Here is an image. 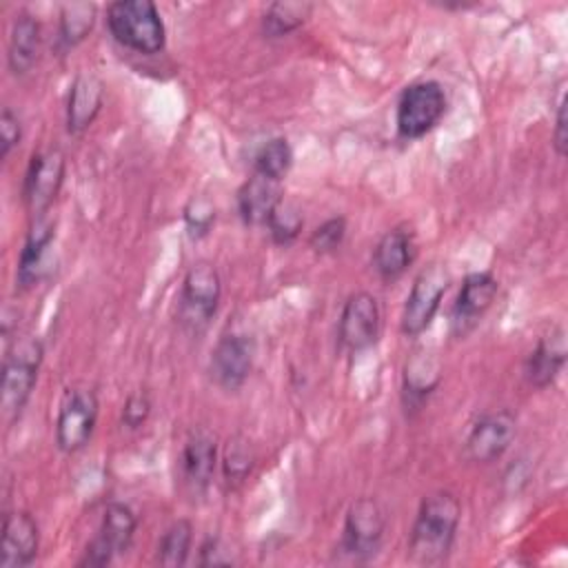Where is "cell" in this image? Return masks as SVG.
<instances>
[{
    "label": "cell",
    "mask_w": 568,
    "mask_h": 568,
    "mask_svg": "<svg viewBox=\"0 0 568 568\" xmlns=\"http://www.w3.org/2000/svg\"><path fill=\"white\" fill-rule=\"evenodd\" d=\"M462 519V504L450 490H435L419 504L410 528L408 550L419 564H439L448 557Z\"/></svg>",
    "instance_id": "6da1fadb"
},
{
    "label": "cell",
    "mask_w": 568,
    "mask_h": 568,
    "mask_svg": "<svg viewBox=\"0 0 568 568\" xmlns=\"http://www.w3.org/2000/svg\"><path fill=\"white\" fill-rule=\"evenodd\" d=\"M106 27L111 36L126 49L153 55L166 44L162 16L151 0H115L106 7Z\"/></svg>",
    "instance_id": "7a4b0ae2"
},
{
    "label": "cell",
    "mask_w": 568,
    "mask_h": 568,
    "mask_svg": "<svg viewBox=\"0 0 568 568\" xmlns=\"http://www.w3.org/2000/svg\"><path fill=\"white\" fill-rule=\"evenodd\" d=\"M44 348L33 335L16 337L4 353L2 362V386H0V408L2 417L11 424L31 397L42 366Z\"/></svg>",
    "instance_id": "3957f363"
},
{
    "label": "cell",
    "mask_w": 568,
    "mask_h": 568,
    "mask_svg": "<svg viewBox=\"0 0 568 568\" xmlns=\"http://www.w3.org/2000/svg\"><path fill=\"white\" fill-rule=\"evenodd\" d=\"M220 297H222V280L217 268L211 262H195L182 280L180 306H178L180 324L191 333L204 331L213 320V315L217 313Z\"/></svg>",
    "instance_id": "277c9868"
},
{
    "label": "cell",
    "mask_w": 568,
    "mask_h": 568,
    "mask_svg": "<svg viewBox=\"0 0 568 568\" xmlns=\"http://www.w3.org/2000/svg\"><path fill=\"white\" fill-rule=\"evenodd\" d=\"M446 113V93L439 82L422 80L404 89L397 102V133L417 140L433 131Z\"/></svg>",
    "instance_id": "5b68a950"
},
{
    "label": "cell",
    "mask_w": 568,
    "mask_h": 568,
    "mask_svg": "<svg viewBox=\"0 0 568 568\" xmlns=\"http://www.w3.org/2000/svg\"><path fill=\"white\" fill-rule=\"evenodd\" d=\"M98 395L89 386L67 388L58 417H55V444L62 453L73 455L82 450L98 424Z\"/></svg>",
    "instance_id": "8992f818"
},
{
    "label": "cell",
    "mask_w": 568,
    "mask_h": 568,
    "mask_svg": "<svg viewBox=\"0 0 568 568\" xmlns=\"http://www.w3.org/2000/svg\"><path fill=\"white\" fill-rule=\"evenodd\" d=\"M448 284H450V275L442 264H428L417 273L410 286V293L406 297L402 322H399V328L406 337H417L430 326L448 291Z\"/></svg>",
    "instance_id": "52a82bcc"
},
{
    "label": "cell",
    "mask_w": 568,
    "mask_h": 568,
    "mask_svg": "<svg viewBox=\"0 0 568 568\" xmlns=\"http://www.w3.org/2000/svg\"><path fill=\"white\" fill-rule=\"evenodd\" d=\"M384 530L386 513L382 504L375 497H359L346 510L339 548L351 559L366 561L379 550Z\"/></svg>",
    "instance_id": "ba28073f"
},
{
    "label": "cell",
    "mask_w": 568,
    "mask_h": 568,
    "mask_svg": "<svg viewBox=\"0 0 568 568\" xmlns=\"http://www.w3.org/2000/svg\"><path fill=\"white\" fill-rule=\"evenodd\" d=\"M135 528L138 517L131 506L122 501L109 504L102 515L100 530L87 546L80 566H106L115 555H124L133 544Z\"/></svg>",
    "instance_id": "9c48e42d"
},
{
    "label": "cell",
    "mask_w": 568,
    "mask_h": 568,
    "mask_svg": "<svg viewBox=\"0 0 568 568\" xmlns=\"http://www.w3.org/2000/svg\"><path fill=\"white\" fill-rule=\"evenodd\" d=\"M382 331V313L377 297L357 291L346 297L342 313H339V324H337V337L342 348L348 353H362L371 348Z\"/></svg>",
    "instance_id": "30bf717a"
},
{
    "label": "cell",
    "mask_w": 568,
    "mask_h": 568,
    "mask_svg": "<svg viewBox=\"0 0 568 568\" xmlns=\"http://www.w3.org/2000/svg\"><path fill=\"white\" fill-rule=\"evenodd\" d=\"M64 166L67 162L60 149H47L31 158L22 186V197L31 217L44 215L58 197L64 182Z\"/></svg>",
    "instance_id": "8fae6325"
},
{
    "label": "cell",
    "mask_w": 568,
    "mask_h": 568,
    "mask_svg": "<svg viewBox=\"0 0 568 568\" xmlns=\"http://www.w3.org/2000/svg\"><path fill=\"white\" fill-rule=\"evenodd\" d=\"M255 362V342L246 333H226L211 351V377L224 390H237Z\"/></svg>",
    "instance_id": "7c38bea8"
},
{
    "label": "cell",
    "mask_w": 568,
    "mask_h": 568,
    "mask_svg": "<svg viewBox=\"0 0 568 568\" xmlns=\"http://www.w3.org/2000/svg\"><path fill=\"white\" fill-rule=\"evenodd\" d=\"M217 464V442L206 428H193L180 448L178 468L184 488L191 495H204L211 486Z\"/></svg>",
    "instance_id": "4fadbf2b"
},
{
    "label": "cell",
    "mask_w": 568,
    "mask_h": 568,
    "mask_svg": "<svg viewBox=\"0 0 568 568\" xmlns=\"http://www.w3.org/2000/svg\"><path fill=\"white\" fill-rule=\"evenodd\" d=\"M497 291L499 282L490 271H477L466 275L450 313V326L455 337L468 335L479 324V320L493 306Z\"/></svg>",
    "instance_id": "5bb4252c"
},
{
    "label": "cell",
    "mask_w": 568,
    "mask_h": 568,
    "mask_svg": "<svg viewBox=\"0 0 568 568\" xmlns=\"http://www.w3.org/2000/svg\"><path fill=\"white\" fill-rule=\"evenodd\" d=\"M515 433L517 419L510 410H488L473 424L466 437V453L477 464H490L508 450Z\"/></svg>",
    "instance_id": "9a60e30c"
},
{
    "label": "cell",
    "mask_w": 568,
    "mask_h": 568,
    "mask_svg": "<svg viewBox=\"0 0 568 568\" xmlns=\"http://www.w3.org/2000/svg\"><path fill=\"white\" fill-rule=\"evenodd\" d=\"M53 242H55V222L47 213L33 217L18 257L16 280L20 288H31L47 277L51 268L49 253Z\"/></svg>",
    "instance_id": "2e32d148"
},
{
    "label": "cell",
    "mask_w": 568,
    "mask_h": 568,
    "mask_svg": "<svg viewBox=\"0 0 568 568\" xmlns=\"http://www.w3.org/2000/svg\"><path fill=\"white\" fill-rule=\"evenodd\" d=\"M40 546L38 524L27 510H11L2 517L0 535V568H24L29 566Z\"/></svg>",
    "instance_id": "e0dca14e"
},
{
    "label": "cell",
    "mask_w": 568,
    "mask_h": 568,
    "mask_svg": "<svg viewBox=\"0 0 568 568\" xmlns=\"http://www.w3.org/2000/svg\"><path fill=\"white\" fill-rule=\"evenodd\" d=\"M566 331L561 326H552L546 335H541L524 362V377L532 388L550 386L564 364H566Z\"/></svg>",
    "instance_id": "ac0fdd59"
},
{
    "label": "cell",
    "mask_w": 568,
    "mask_h": 568,
    "mask_svg": "<svg viewBox=\"0 0 568 568\" xmlns=\"http://www.w3.org/2000/svg\"><path fill=\"white\" fill-rule=\"evenodd\" d=\"M417 257V242L410 229L395 226L386 231L373 251V266L379 280L395 282Z\"/></svg>",
    "instance_id": "d6986e66"
},
{
    "label": "cell",
    "mask_w": 568,
    "mask_h": 568,
    "mask_svg": "<svg viewBox=\"0 0 568 568\" xmlns=\"http://www.w3.org/2000/svg\"><path fill=\"white\" fill-rule=\"evenodd\" d=\"M282 182L253 173L237 191L240 217L251 226H266L271 213L282 202Z\"/></svg>",
    "instance_id": "ffe728a7"
},
{
    "label": "cell",
    "mask_w": 568,
    "mask_h": 568,
    "mask_svg": "<svg viewBox=\"0 0 568 568\" xmlns=\"http://www.w3.org/2000/svg\"><path fill=\"white\" fill-rule=\"evenodd\" d=\"M102 102H104L102 80L93 73L75 75L69 89V100H67V131L73 135L87 131L93 124L95 115L100 113Z\"/></svg>",
    "instance_id": "44dd1931"
},
{
    "label": "cell",
    "mask_w": 568,
    "mask_h": 568,
    "mask_svg": "<svg viewBox=\"0 0 568 568\" xmlns=\"http://www.w3.org/2000/svg\"><path fill=\"white\" fill-rule=\"evenodd\" d=\"M40 42H42L40 22L31 13L20 11L11 24L9 44H7V62L16 75H24L27 71H31L40 53Z\"/></svg>",
    "instance_id": "7402d4cb"
},
{
    "label": "cell",
    "mask_w": 568,
    "mask_h": 568,
    "mask_svg": "<svg viewBox=\"0 0 568 568\" xmlns=\"http://www.w3.org/2000/svg\"><path fill=\"white\" fill-rule=\"evenodd\" d=\"M439 384V366L428 353H417L404 366V402L406 406H422Z\"/></svg>",
    "instance_id": "603a6c76"
},
{
    "label": "cell",
    "mask_w": 568,
    "mask_h": 568,
    "mask_svg": "<svg viewBox=\"0 0 568 568\" xmlns=\"http://www.w3.org/2000/svg\"><path fill=\"white\" fill-rule=\"evenodd\" d=\"M313 13L311 2H271L262 16V31L266 38H282L297 31Z\"/></svg>",
    "instance_id": "cb8c5ba5"
},
{
    "label": "cell",
    "mask_w": 568,
    "mask_h": 568,
    "mask_svg": "<svg viewBox=\"0 0 568 568\" xmlns=\"http://www.w3.org/2000/svg\"><path fill=\"white\" fill-rule=\"evenodd\" d=\"M191 544H193V526L189 519H178L173 521L160 544H158V561L162 566H184L191 552Z\"/></svg>",
    "instance_id": "d4e9b609"
},
{
    "label": "cell",
    "mask_w": 568,
    "mask_h": 568,
    "mask_svg": "<svg viewBox=\"0 0 568 568\" xmlns=\"http://www.w3.org/2000/svg\"><path fill=\"white\" fill-rule=\"evenodd\" d=\"M293 166V149L286 138H271L260 146L253 160V173L273 178V180H284V175Z\"/></svg>",
    "instance_id": "484cf974"
},
{
    "label": "cell",
    "mask_w": 568,
    "mask_h": 568,
    "mask_svg": "<svg viewBox=\"0 0 568 568\" xmlns=\"http://www.w3.org/2000/svg\"><path fill=\"white\" fill-rule=\"evenodd\" d=\"M95 24V4L73 2L60 11V42L64 47L80 44Z\"/></svg>",
    "instance_id": "4316f807"
},
{
    "label": "cell",
    "mask_w": 568,
    "mask_h": 568,
    "mask_svg": "<svg viewBox=\"0 0 568 568\" xmlns=\"http://www.w3.org/2000/svg\"><path fill=\"white\" fill-rule=\"evenodd\" d=\"M253 466H255V453H253L251 442L244 437L229 439L224 455H222V473H224L226 484L240 486L242 481L248 479Z\"/></svg>",
    "instance_id": "83f0119b"
},
{
    "label": "cell",
    "mask_w": 568,
    "mask_h": 568,
    "mask_svg": "<svg viewBox=\"0 0 568 568\" xmlns=\"http://www.w3.org/2000/svg\"><path fill=\"white\" fill-rule=\"evenodd\" d=\"M266 226H268V233H271L275 244H282V246L291 244L300 235V231L304 226V217H302L300 206L293 204V202L282 200L275 206V211L271 213Z\"/></svg>",
    "instance_id": "f1b7e54d"
},
{
    "label": "cell",
    "mask_w": 568,
    "mask_h": 568,
    "mask_svg": "<svg viewBox=\"0 0 568 568\" xmlns=\"http://www.w3.org/2000/svg\"><path fill=\"white\" fill-rule=\"evenodd\" d=\"M346 237V220L342 215L328 217L326 222H322L308 237V246L315 253H333L342 246Z\"/></svg>",
    "instance_id": "f546056e"
},
{
    "label": "cell",
    "mask_w": 568,
    "mask_h": 568,
    "mask_svg": "<svg viewBox=\"0 0 568 568\" xmlns=\"http://www.w3.org/2000/svg\"><path fill=\"white\" fill-rule=\"evenodd\" d=\"M151 406L153 404L146 390L131 393L122 406V426H126L129 430L142 428L151 415Z\"/></svg>",
    "instance_id": "4dcf8cb0"
},
{
    "label": "cell",
    "mask_w": 568,
    "mask_h": 568,
    "mask_svg": "<svg viewBox=\"0 0 568 568\" xmlns=\"http://www.w3.org/2000/svg\"><path fill=\"white\" fill-rule=\"evenodd\" d=\"M186 229L191 237H202L209 233L211 224L215 222V211L206 200H193L184 211Z\"/></svg>",
    "instance_id": "1f68e13d"
},
{
    "label": "cell",
    "mask_w": 568,
    "mask_h": 568,
    "mask_svg": "<svg viewBox=\"0 0 568 568\" xmlns=\"http://www.w3.org/2000/svg\"><path fill=\"white\" fill-rule=\"evenodd\" d=\"M20 138H22V126H20L18 115L9 106H4L2 115H0V140H2L0 155H2V160L13 151V146L20 144Z\"/></svg>",
    "instance_id": "d6a6232c"
},
{
    "label": "cell",
    "mask_w": 568,
    "mask_h": 568,
    "mask_svg": "<svg viewBox=\"0 0 568 568\" xmlns=\"http://www.w3.org/2000/svg\"><path fill=\"white\" fill-rule=\"evenodd\" d=\"M566 82L559 87V98H557V115H555V129H552V146L559 158L566 155L568 151V131H566Z\"/></svg>",
    "instance_id": "836d02e7"
},
{
    "label": "cell",
    "mask_w": 568,
    "mask_h": 568,
    "mask_svg": "<svg viewBox=\"0 0 568 568\" xmlns=\"http://www.w3.org/2000/svg\"><path fill=\"white\" fill-rule=\"evenodd\" d=\"M231 561H233L231 552L222 546V541L217 537H211L200 546V564L202 566H217V564H231Z\"/></svg>",
    "instance_id": "e575fe53"
}]
</instances>
